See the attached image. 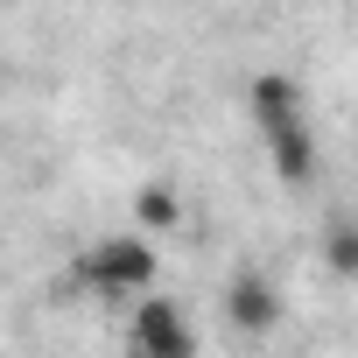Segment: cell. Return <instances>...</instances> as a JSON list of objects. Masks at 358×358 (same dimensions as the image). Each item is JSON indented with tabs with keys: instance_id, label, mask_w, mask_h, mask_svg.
Instances as JSON below:
<instances>
[{
	"instance_id": "cell-1",
	"label": "cell",
	"mask_w": 358,
	"mask_h": 358,
	"mask_svg": "<svg viewBox=\"0 0 358 358\" xmlns=\"http://www.w3.org/2000/svg\"><path fill=\"white\" fill-rule=\"evenodd\" d=\"M85 281H92V295H106V302H127V295H162L155 281H162V253H155V239L148 232H106L92 253H85V267H78Z\"/></svg>"
},
{
	"instance_id": "cell-3",
	"label": "cell",
	"mask_w": 358,
	"mask_h": 358,
	"mask_svg": "<svg viewBox=\"0 0 358 358\" xmlns=\"http://www.w3.org/2000/svg\"><path fill=\"white\" fill-rule=\"evenodd\" d=\"M246 113H253L260 141H281V134H302L309 127V99H302V85L288 71H260L246 85Z\"/></svg>"
},
{
	"instance_id": "cell-6",
	"label": "cell",
	"mask_w": 358,
	"mask_h": 358,
	"mask_svg": "<svg viewBox=\"0 0 358 358\" xmlns=\"http://www.w3.org/2000/svg\"><path fill=\"white\" fill-rule=\"evenodd\" d=\"M323 267H330L337 281H358V218H337V225L323 232Z\"/></svg>"
},
{
	"instance_id": "cell-5",
	"label": "cell",
	"mask_w": 358,
	"mask_h": 358,
	"mask_svg": "<svg viewBox=\"0 0 358 358\" xmlns=\"http://www.w3.org/2000/svg\"><path fill=\"white\" fill-rule=\"evenodd\" d=\"M176 218H183V204H176V190H169V183H148V190L134 197V232H148V239H155V232H169Z\"/></svg>"
},
{
	"instance_id": "cell-2",
	"label": "cell",
	"mask_w": 358,
	"mask_h": 358,
	"mask_svg": "<svg viewBox=\"0 0 358 358\" xmlns=\"http://www.w3.org/2000/svg\"><path fill=\"white\" fill-rule=\"evenodd\" d=\"M127 344L134 358H197V330H190V309L169 302V295H148L127 323Z\"/></svg>"
},
{
	"instance_id": "cell-4",
	"label": "cell",
	"mask_w": 358,
	"mask_h": 358,
	"mask_svg": "<svg viewBox=\"0 0 358 358\" xmlns=\"http://www.w3.org/2000/svg\"><path fill=\"white\" fill-rule=\"evenodd\" d=\"M281 316H288V302L267 274H232L225 281V330L232 337H267V330H281Z\"/></svg>"
}]
</instances>
